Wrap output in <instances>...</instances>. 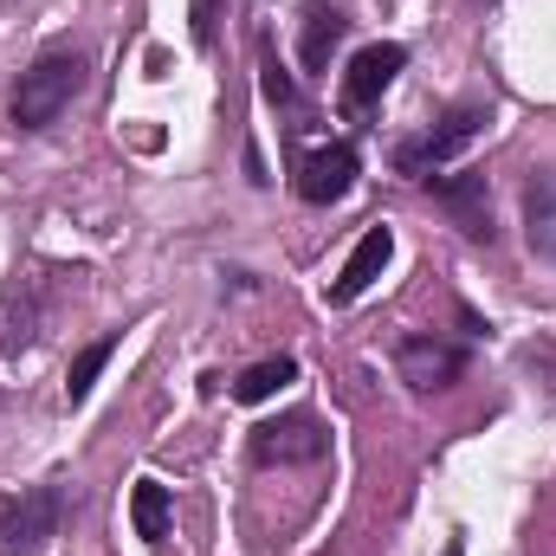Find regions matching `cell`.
I'll return each mask as SVG.
<instances>
[{"mask_svg": "<svg viewBox=\"0 0 556 556\" xmlns=\"http://www.w3.org/2000/svg\"><path fill=\"white\" fill-rule=\"evenodd\" d=\"M91 85V59L78 46H52L39 52L26 72H20V91H13V124L20 130H52Z\"/></svg>", "mask_w": 556, "mask_h": 556, "instance_id": "cell-1", "label": "cell"}, {"mask_svg": "<svg viewBox=\"0 0 556 556\" xmlns=\"http://www.w3.org/2000/svg\"><path fill=\"white\" fill-rule=\"evenodd\" d=\"M65 525V492L59 485H26L20 498H7L0 511V551L7 556H39Z\"/></svg>", "mask_w": 556, "mask_h": 556, "instance_id": "cell-2", "label": "cell"}, {"mask_svg": "<svg viewBox=\"0 0 556 556\" xmlns=\"http://www.w3.org/2000/svg\"><path fill=\"white\" fill-rule=\"evenodd\" d=\"M485 124H492V111H479V104H459L453 117H440V130H427V137H408V142H402V149H395V168H402V175H415V181H427L440 162H453V155L479 137Z\"/></svg>", "mask_w": 556, "mask_h": 556, "instance_id": "cell-3", "label": "cell"}, {"mask_svg": "<svg viewBox=\"0 0 556 556\" xmlns=\"http://www.w3.org/2000/svg\"><path fill=\"white\" fill-rule=\"evenodd\" d=\"M324 453H330V427L317 415H285V420L253 427V459L260 466H311Z\"/></svg>", "mask_w": 556, "mask_h": 556, "instance_id": "cell-4", "label": "cell"}, {"mask_svg": "<svg viewBox=\"0 0 556 556\" xmlns=\"http://www.w3.org/2000/svg\"><path fill=\"white\" fill-rule=\"evenodd\" d=\"M427 188H433V201L453 214V227L466 233V240H485L492 247V181L479 175V168H466V175H427Z\"/></svg>", "mask_w": 556, "mask_h": 556, "instance_id": "cell-5", "label": "cell"}, {"mask_svg": "<svg viewBox=\"0 0 556 556\" xmlns=\"http://www.w3.org/2000/svg\"><path fill=\"white\" fill-rule=\"evenodd\" d=\"M395 369H402L408 389L433 395V389H453V382L466 376V350H459V343H440V337H408V343L395 350Z\"/></svg>", "mask_w": 556, "mask_h": 556, "instance_id": "cell-6", "label": "cell"}, {"mask_svg": "<svg viewBox=\"0 0 556 556\" xmlns=\"http://www.w3.org/2000/svg\"><path fill=\"white\" fill-rule=\"evenodd\" d=\"M402 65H408V46H395V39L363 46V52L350 59V72H343V104H350V111L382 104V91L395 85V72H402Z\"/></svg>", "mask_w": 556, "mask_h": 556, "instance_id": "cell-7", "label": "cell"}, {"mask_svg": "<svg viewBox=\"0 0 556 556\" xmlns=\"http://www.w3.org/2000/svg\"><path fill=\"white\" fill-rule=\"evenodd\" d=\"M356 149L350 142H330V149H311L304 162H298V194L311 201V207H330V201H343L350 188H356Z\"/></svg>", "mask_w": 556, "mask_h": 556, "instance_id": "cell-8", "label": "cell"}, {"mask_svg": "<svg viewBox=\"0 0 556 556\" xmlns=\"http://www.w3.org/2000/svg\"><path fill=\"white\" fill-rule=\"evenodd\" d=\"M389 253H395V233H389V227H369V233L356 240V253L343 260V273H337V285H330V298H337V304H356V298L382 278Z\"/></svg>", "mask_w": 556, "mask_h": 556, "instance_id": "cell-9", "label": "cell"}, {"mask_svg": "<svg viewBox=\"0 0 556 556\" xmlns=\"http://www.w3.org/2000/svg\"><path fill=\"white\" fill-rule=\"evenodd\" d=\"M343 26H350V20H343L337 7H324V0L304 13V33H298V59H304V72H330V52L343 46Z\"/></svg>", "mask_w": 556, "mask_h": 556, "instance_id": "cell-10", "label": "cell"}, {"mask_svg": "<svg viewBox=\"0 0 556 556\" xmlns=\"http://www.w3.org/2000/svg\"><path fill=\"white\" fill-rule=\"evenodd\" d=\"M130 525H137L142 544H162V538H168V485H162V479H137V492H130Z\"/></svg>", "mask_w": 556, "mask_h": 556, "instance_id": "cell-11", "label": "cell"}, {"mask_svg": "<svg viewBox=\"0 0 556 556\" xmlns=\"http://www.w3.org/2000/svg\"><path fill=\"white\" fill-rule=\"evenodd\" d=\"M291 382H298V363H291V356H266V363H253V369L233 382V402H247V408H253V402H273L278 389H291Z\"/></svg>", "mask_w": 556, "mask_h": 556, "instance_id": "cell-12", "label": "cell"}, {"mask_svg": "<svg viewBox=\"0 0 556 556\" xmlns=\"http://www.w3.org/2000/svg\"><path fill=\"white\" fill-rule=\"evenodd\" d=\"M525 220H531V247L556 253V175H538L525 188Z\"/></svg>", "mask_w": 556, "mask_h": 556, "instance_id": "cell-13", "label": "cell"}, {"mask_svg": "<svg viewBox=\"0 0 556 556\" xmlns=\"http://www.w3.org/2000/svg\"><path fill=\"white\" fill-rule=\"evenodd\" d=\"M117 356V337H98V343H85L78 356H72V376H65V395H72V408L98 389V376H104V363Z\"/></svg>", "mask_w": 556, "mask_h": 556, "instance_id": "cell-14", "label": "cell"}, {"mask_svg": "<svg viewBox=\"0 0 556 556\" xmlns=\"http://www.w3.org/2000/svg\"><path fill=\"white\" fill-rule=\"evenodd\" d=\"M188 33H194L201 52H214V39H220V0H188Z\"/></svg>", "mask_w": 556, "mask_h": 556, "instance_id": "cell-15", "label": "cell"}, {"mask_svg": "<svg viewBox=\"0 0 556 556\" xmlns=\"http://www.w3.org/2000/svg\"><path fill=\"white\" fill-rule=\"evenodd\" d=\"M260 85H266V98H273L278 111H285V104H298V85H291V72H285V65H278L273 52H266V59H260Z\"/></svg>", "mask_w": 556, "mask_h": 556, "instance_id": "cell-16", "label": "cell"}, {"mask_svg": "<svg viewBox=\"0 0 556 556\" xmlns=\"http://www.w3.org/2000/svg\"><path fill=\"white\" fill-rule=\"evenodd\" d=\"M446 556H466V538H453V544H446Z\"/></svg>", "mask_w": 556, "mask_h": 556, "instance_id": "cell-17", "label": "cell"}]
</instances>
